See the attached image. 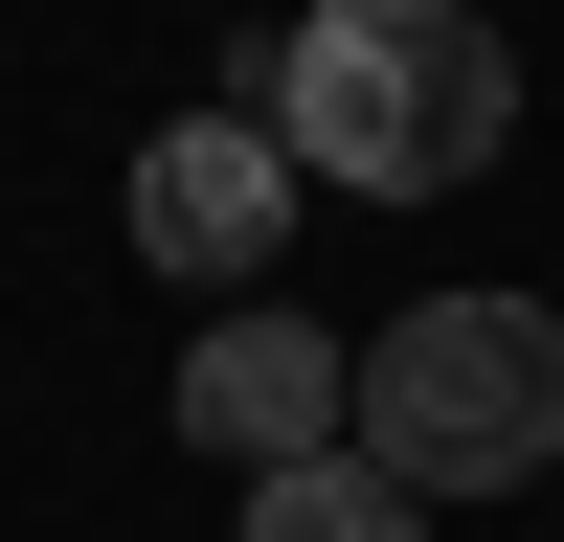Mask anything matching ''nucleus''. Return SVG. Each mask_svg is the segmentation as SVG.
<instances>
[{"label":"nucleus","mask_w":564,"mask_h":542,"mask_svg":"<svg viewBox=\"0 0 564 542\" xmlns=\"http://www.w3.org/2000/svg\"><path fill=\"white\" fill-rule=\"evenodd\" d=\"M249 113L294 136V181H361V204H430V181H497L520 136V45L475 0H316L249 68Z\"/></svg>","instance_id":"f257e3e1"},{"label":"nucleus","mask_w":564,"mask_h":542,"mask_svg":"<svg viewBox=\"0 0 564 542\" xmlns=\"http://www.w3.org/2000/svg\"><path fill=\"white\" fill-rule=\"evenodd\" d=\"M339 452H361L384 497H520L542 452H564V316H542V294H430V316H384Z\"/></svg>","instance_id":"f03ea898"},{"label":"nucleus","mask_w":564,"mask_h":542,"mask_svg":"<svg viewBox=\"0 0 564 542\" xmlns=\"http://www.w3.org/2000/svg\"><path fill=\"white\" fill-rule=\"evenodd\" d=\"M135 249L181 271V294H271V249H294V136L226 90V113L135 136Z\"/></svg>","instance_id":"7ed1b4c3"},{"label":"nucleus","mask_w":564,"mask_h":542,"mask_svg":"<svg viewBox=\"0 0 564 542\" xmlns=\"http://www.w3.org/2000/svg\"><path fill=\"white\" fill-rule=\"evenodd\" d=\"M181 430H204L226 475H294V452H339V430H361V361L316 339V316H271V294H226L204 339H181Z\"/></svg>","instance_id":"20e7f679"},{"label":"nucleus","mask_w":564,"mask_h":542,"mask_svg":"<svg viewBox=\"0 0 564 542\" xmlns=\"http://www.w3.org/2000/svg\"><path fill=\"white\" fill-rule=\"evenodd\" d=\"M226 542H430V497H384L361 452H294V475L226 497Z\"/></svg>","instance_id":"39448f33"}]
</instances>
